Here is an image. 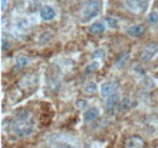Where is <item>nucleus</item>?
<instances>
[{"label": "nucleus", "mask_w": 158, "mask_h": 148, "mask_svg": "<svg viewBox=\"0 0 158 148\" xmlns=\"http://www.w3.org/2000/svg\"><path fill=\"white\" fill-rule=\"evenodd\" d=\"M27 64H28V57H26V56H20V57L16 58V64H15V67H17V69L24 68Z\"/></svg>", "instance_id": "15"}, {"label": "nucleus", "mask_w": 158, "mask_h": 148, "mask_svg": "<svg viewBox=\"0 0 158 148\" xmlns=\"http://www.w3.org/2000/svg\"><path fill=\"white\" fill-rule=\"evenodd\" d=\"M49 145L51 148H78L74 140L63 135H52L49 140Z\"/></svg>", "instance_id": "3"}, {"label": "nucleus", "mask_w": 158, "mask_h": 148, "mask_svg": "<svg viewBox=\"0 0 158 148\" xmlns=\"http://www.w3.org/2000/svg\"><path fill=\"white\" fill-rule=\"evenodd\" d=\"M117 89H118V84H117L116 81H112V80L103 83V84L101 85V88H100L101 95H102L103 97L111 96L112 93H114V91H116Z\"/></svg>", "instance_id": "7"}, {"label": "nucleus", "mask_w": 158, "mask_h": 148, "mask_svg": "<svg viewBox=\"0 0 158 148\" xmlns=\"http://www.w3.org/2000/svg\"><path fill=\"white\" fill-rule=\"evenodd\" d=\"M101 11V2L99 0H86L81 6V18L84 22L98 17Z\"/></svg>", "instance_id": "2"}, {"label": "nucleus", "mask_w": 158, "mask_h": 148, "mask_svg": "<svg viewBox=\"0 0 158 148\" xmlns=\"http://www.w3.org/2000/svg\"><path fill=\"white\" fill-rule=\"evenodd\" d=\"M55 16H56V12H55V10L51 6L46 5V6L41 7V10H40V17H41V19L51 21V19L55 18Z\"/></svg>", "instance_id": "9"}, {"label": "nucleus", "mask_w": 158, "mask_h": 148, "mask_svg": "<svg viewBox=\"0 0 158 148\" xmlns=\"http://www.w3.org/2000/svg\"><path fill=\"white\" fill-rule=\"evenodd\" d=\"M96 90H98V85L94 81H89L84 86V92L85 93H94L96 92Z\"/></svg>", "instance_id": "16"}, {"label": "nucleus", "mask_w": 158, "mask_h": 148, "mask_svg": "<svg viewBox=\"0 0 158 148\" xmlns=\"http://www.w3.org/2000/svg\"><path fill=\"white\" fill-rule=\"evenodd\" d=\"M124 148H143V141L138 136L130 137L129 140H127Z\"/></svg>", "instance_id": "11"}, {"label": "nucleus", "mask_w": 158, "mask_h": 148, "mask_svg": "<svg viewBox=\"0 0 158 148\" xmlns=\"http://www.w3.org/2000/svg\"><path fill=\"white\" fill-rule=\"evenodd\" d=\"M99 114H100V111L96 107H91V108H89V109H86V111L84 112V114H83V120H84V123L94 121V120L99 117Z\"/></svg>", "instance_id": "8"}, {"label": "nucleus", "mask_w": 158, "mask_h": 148, "mask_svg": "<svg viewBox=\"0 0 158 148\" xmlns=\"http://www.w3.org/2000/svg\"><path fill=\"white\" fill-rule=\"evenodd\" d=\"M148 22L151 24H157L158 23V12L157 11H152L150 15H148Z\"/></svg>", "instance_id": "18"}, {"label": "nucleus", "mask_w": 158, "mask_h": 148, "mask_svg": "<svg viewBox=\"0 0 158 148\" xmlns=\"http://www.w3.org/2000/svg\"><path fill=\"white\" fill-rule=\"evenodd\" d=\"M89 32H90L91 34H94V35L102 34V33L105 32V26H103V23H101V22H95V23H93V24L90 26Z\"/></svg>", "instance_id": "12"}, {"label": "nucleus", "mask_w": 158, "mask_h": 148, "mask_svg": "<svg viewBox=\"0 0 158 148\" xmlns=\"http://www.w3.org/2000/svg\"><path fill=\"white\" fill-rule=\"evenodd\" d=\"M148 1L150 0H124V4L130 12L141 14L147 9Z\"/></svg>", "instance_id": "4"}, {"label": "nucleus", "mask_w": 158, "mask_h": 148, "mask_svg": "<svg viewBox=\"0 0 158 148\" xmlns=\"http://www.w3.org/2000/svg\"><path fill=\"white\" fill-rule=\"evenodd\" d=\"M10 130L19 137H26L34 132V119L31 112L21 109L16 112L10 121Z\"/></svg>", "instance_id": "1"}, {"label": "nucleus", "mask_w": 158, "mask_h": 148, "mask_svg": "<svg viewBox=\"0 0 158 148\" xmlns=\"http://www.w3.org/2000/svg\"><path fill=\"white\" fill-rule=\"evenodd\" d=\"M127 33L128 35L130 37H140L145 33V27L142 24H135V26H131L127 29Z\"/></svg>", "instance_id": "10"}, {"label": "nucleus", "mask_w": 158, "mask_h": 148, "mask_svg": "<svg viewBox=\"0 0 158 148\" xmlns=\"http://www.w3.org/2000/svg\"><path fill=\"white\" fill-rule=\"evenodd\" d=\"M86 105H88V102L84 101V100H79V101H77V107H78V108H85Z\"/></svg>", "instance_id": "21"}, {"label": "nucleus", "mask_w": 158, "mask_h": 148, "mask_svg": "<svg viewBox=\"0 0 158 148\" xmlns=\"http://www.w3.org/2000/svg\"><path fill=\"white\" fill-rule=\"evenodd\" d=\"M100 67V63L98 61H95V62H91L90 64H88L86 67H85V69H84V74H91L94 73L95 71H98Z\"/></svg>", "instance_id": "14"}, {"label": "nucleus", "mask_w": 158, "mask_h": 148, "mask_svg": "<svg viewBox=\"0 0 158 148\" xmlns=\"http://www.w3.org/2000/svg\"><path fill=\"white\" fill-rule=\"evenodd\" d=\"M128 58H129V54H128V52H122V54L116 58L114 64H116L118 68H120V67H123V66L125 64V62L128 61Z\"/></svg>", "instance_id": "13"}, {"label": "nucleus", "mask_w": 158, "mask_h": 148, "mask_svg": "<svg viewBox=\"0 0 158 148\" xmlns=\"http://www.w3.org/2000/svg\"><path fill=\"white\" fill-rule=\"evenodd\" d=\"M157 52H158V44L157 43H150V44H147L142 49V51H141V60L145 61V62H147V61L152 60L155 56L157 55Z\"/></svg>", "instance_id": "5"}, {"label": "nucleus", "mask_w": 158, "mask_h": 148, "mask_svg": "<svg viewBox=\"0 0 158 148\" xmlns=\"http://www.w3.org/2000/svg\"><path fill=\"white\" fill-rule=\"evenodd\" d=\"M5 5H6V0H1V9H5Z\"/></svg>", "instance_id": "22"}, {"label": "nucleus", "mask_w": 158, "mask_h": 148, "mask_svg": "<svg viewBox=\"0 0 158 148\" xmlns=\"http://www.w3.org/2000/svg\"><path fill=\"white\" fill-rule=\"evenodd\" d=\"M130 106H131L130 98L125 97V98H123V101H122V103H120V106H119V111L122 112V113H124V112H127L130 108Z\"/></svg>", "instance_id": "17"}, {"label": "nucleus", "mask_w": 158, "mask_h": 148, "mask_svg": "<svg viewBox=\"0 0 158 148\" xmlns=\"http://www.w3.org/2000/svg\"><path fill=\"white\" fill-rule=\"evenodd\" d=\"M106 21H107V23H108V26L111 27V28H113V29H116V28H118V21L116 18H111V17H107L106 18Z\"/></svg>", "instance_id": "19"}, {"label": "nucleus", "mask_w": 158, "mask_h": 148, "mask_svg": "<svg viewBox=\"0 0 158 148\" xmlns=\"http://www.w3.org/2000/svg\"><path fill=\"white\" fill-rule=\"evenodd\" d=\"M105 51H103V49H98L94 54H93V58H103L105 57Z\"/></svg>", "instance_id": "20"}, {"label": "nucleus", "mask_w": 158, "mask_h": 148, "mask_svg": "<svg viewBox=\"0 0 158 148\" xmlns=\"http://www.w3.org/2000/svg\"><path fill=\"white\" fill-rule=\"evenodd\" d=\"M119 101H120V96L118 93H112L111 96H108L106 101V112L108 114H113L116 107L118 106Z\"/></svg>", "instance_id": "6"}]
</instances>
